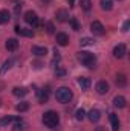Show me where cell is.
<instances>
[{
	"label": "cell",
	"instance_id": "6da1fadb",
	"mask_svg": "<svg viewBox=\"0 0 130 131\" xmlns=\"http://www.w3.org/2000/svg\"><path fill=\"white\" fill-rule=\"evenodd\" d=\"M58 122H60V116H58V113H55V111H46L44 114H43V124L48 127V128H55L57 125H58Z\"/></svg>",
	"mask_w": 130,
	"mask_h": 131
},
{
	"label": "cell",
	"instance_id": "7a4b0ae2",
	"mask_svg": "<svg viewBox=\"0 0 130 131\" xmlns=\"http://www.w3.org/2000/svg\"><path fill=\"white\" fill-rule=\"evenodd\" d=\"M78 60L86 66V67H89V69H94L95 64H97V58L90 52H80L78 53Z\"/></svg>",
	"mask_w": 130,
	"mask_h": 131
},
{
	"label": "cell",
	"instance_id": "3957f363",
	"mask_svg": "<svg viewBox=\"0 0 130 131\" xmlns=\"http://www.w3.org/2000/svg\"><path fill=\"white\" fill-rule=\"evenodd\" d=\"M55 98L58 102H61V104H67V102H70V99H72V92H70V89H67V87H60V89H57V92H55Z\"/></svg>",
	"mask_w": 130,
	"mask_h": 131
},
{
	"label": "cell",
	"instance_id": "277c9868",
	"mask_svg": "<svg viewBox=\"0 0 130 131\" xmlns=\"http://www.w3.org/2000/svg\"><path fill=\"white\" fill-rule=\"evenodd\" d=\"M25 21L35 28V26L38 25V17H37V14H35L34 11H28V12L25 14Z\"/></svg>",
	"mask_w": 130,
	"mask_h": 131
},
{
	"label": "cell",
	"instance_id": "5b68a950",
	"mask_svg": "<svg viewBox=\"0 0 130 131\" xmlns=\"http://www.w3.org/2000/svg\"><path fill=\"white\" fill-rule=\"evenodd\" d=\"M90 31H92V34H95V35H103V34L106 32V29H104V26H103L101 21H92Z\"/></svg>",
	"mask_w": 130,
	"mask_h": 131
},
{
	"label": "cell",
	"instance_id": "8992f818",
	"mask_svg": "<svg viewBox=\"0 0 130 131\" xmlns=\"http://www.w3.org/2000/svg\"><path fill=\"white\" fill-rule=\"evenodd\" d=\"M126 52H127V47H126V44H118V46H115V49H113V57L115 58H123L124 55H126Z\"/></svg>",
	"mask_w": 130,
	"mask_h": 131
},
{
	"label": "cell",
	"instance_id": "52a82bcc",
	"mask_svg": "<svg viewBox=\"0 0 130 131\" xmlns=\"http://www.w3.org/2000/svg\"><path fill=\"white\" fill-rule=\"evenodd\" d=\"M5 47H6L8 50L14 52V50H17V47H18V41H17L15 38H8L6 43H5Z\"/></svg>",
	"mask_w": 130,
	"mask_h": 131
},
{
	"label": "cell",
	"instance_id": "ba28073f",
	"mask_svg": "<svg viewBox=\"0 0 130 131\" xmlns=\"http://www.w3.org/2000/svg\"><path fill=\"white\" fill-rule=\"evenodd\" d=\"M17 121H22V117H12V116H5V117H2V119H0V125H2V127H8L9 124H12V122H17Z\"/></svg>",
	"mask_w": 130,
	"mask_h": 131
},
{
	"label": "cell",
	"instance_id": "9c48e42d",
	"mask_svg": "<svg viewBox=\"0 0 130 131\" xmlns=\"http://www.w3.org/2000/svg\"><path fill=\"white\" fill-rule=\"evenodd\" d=\"M87 117H89L90 122H98V121L101 119V113H99V110H97V108H92V110L89 111Z\"/></svg>",
	"mask_w": 130,
	"mask_h": 131
},
{
	"label": "cell",
	"instance_id": "30bf717a",
	"mask_svg": "<svg viewBox=\"0 0 130 131\" xmlns=\"http://www.w3.org/2000/svg\"><path fill=\"white\" fill-rule=\"evenodd\" d=\"M15 34L23 35V37H34L32 29H26V28H20V26H15Z\"/></svg>",
	"mask_w": 130,
	"mask_h": 131
},
{
	"label": "cell",
	"instance_id": "8fae6325",
	"mask_svg": "<svg viewBox=\"0 0 130 131\" xmlns=\"http://www.w3.org/2000/svg\"><path fill=\"white\" fill-rule=\"evenodd\" d=\"M97 92L99 95H106V93L109 92V84H107L106 81H99L97 84Z\"/></svg>",
	"mask_w": 130,
	"mask_h": 131
},
{
	"label": "cell",
	"instance_id": "7c38bea8",
	"mask_svg": "<svg viewBox=\"0 0 130 131\" xmlns=\"http://www.w3.org/2000/svg\"><path fill=\"white\" fill-rule=\"evenodd\" d=\"M69 43V37H67V34L64 32H58L57 34V44H60V46H66Z\"/></svg>",
	"mask_w": 130,
	"mask_h": 131
},
{
	"label": "cell",
	"instance_id": "4fadbf2b",
	"mask_svg": "<svg viewBox=\"0 0 130 131\" xmlns=\"http://www.w3.org/2000/svg\"><path fill=\"white\" fill-rule=\"evenodd\" d=\"M110 124H112V131L119 130V121H118V116L115 113H110Z\"/></svg>",
	"mask_w": 130,
	"mask_h": 131
},
{
	"label": "cell",
	"instance_id": "5bb4252c",
	"mask_svg": "<svg viewBox=\"0 0 130 131\" xmlns=\"http://www.w3.org/2000/svg\"><path fill=\"white\" fill-rule=\"evenodd\" d=\"M90 79L89 78H86V76H83V78H78V85L83 89V90H87L89 87H90Z\"/></svg>",
	"mask_w": 130,
	"mask_h": 131
},
{
	"label": "cell",
	"instance_id": "9a60e30c",
	"mask_svg": "<svg viewBox=\"0 0 130 131\" xmlns=\"http://www.w3.org/2000/svg\"><path fill=\"white\" fill-rule=\"evenodd\" d=\"M48 99H49V93H48V90H44V89L38 90V102H40V104H46Z\"/></svg>",
	"mask_w": 130,
	"mask_h": 131
},
{
	"label": "cell",
	"instance_id": "2e32d148",
	"mask_svg": "<svg viewBox=\"0 0 130 131\" xmlns=\"http://www.w3.org/2000/svg\"><path fill=\"white\" fill-rule=\"evenodd\" d=\"M32 53L37 57H44L48 53V49L46 47H40V46H32Z\"/></svg>",
	"mask_w": 130,
	"mask_h": 131
},
{
	"label": "cell",
	"instance_id": "e0dca14e",
	"mask_svg": "<svg viewBox=\"0 0 130 131\" xmlns=\"http://www.w3.org/2000/svg\"><path fill=\"white\" fill-rule=\"evenodd\" d=\"M26 93H28V89H25V87H14V90H12V95L17 98H23Z\"/></svg>",
	"mask_w": 130,
	"mask_h": 131
},
{
	"label": "cell",
	"instance_id": "ac0fdd59",
	"mask_svg": "<svg viewBox=\"0 0 130 131\" xmlns=\"http://www.w3.org/2000/svg\"><path fill=\"white\" fill-rule=\"evenodd\" d=\"M113 105H115L116 108H124V107H126V98H124V96H115Z\"/></svg>",
	"mask_w": 130,
	"mask_h": 131
},
{
	"label": "cell",
	"instance_id": "d6986e66",
	"mask_svg": "<svg viewBox=\"0 0 130 131\" xmlns=\"http://www.w3.org/2000/svg\"><path fill=\"white\" fill-rule=\"evenodd\" d=\"M115 82H116V85H119V87H124V85L127 84V78H126V75H124V73H118V75H116V79H115Z\"/></svg>",
	"mask_w": 130,
	"mask_h": 131
},
{
	"label": "cell",
	"instance_id": "ffe728a7",
	"mask_svg": "<svg viewBox=\"0 0 130 131\" xmlns=\"http://www.w3.org/2000/svg\"><path fill=\"white\" fill-rule=\"evenodd\" d=\"M55 17H57V20L58 21H66L67 20V17H69V14H67V11L66 9H60V11H57V14H55Z\"/></svg>",
	"mask_w": 130,
	"mask_h": 131
},
{
	"label": "cell",
	"instance_id": "44dd1931",
	"mask_svg": "<svg viewBox=\"0 0 130 131\" xmlns=\"http://www.w3.org/2000/svg\"><path fill=\"white\" fill-rule=\"evenodd\" d=\"M9 18H11V14H9L8 11L2 9V11H0V25H5V23H8V21H9Z\"/></svg>",
	"mask_w": 130,
	"mask_h": 131
},
{
	"label": "cell",
	"instance_id": "7402d4cb",
	"mask_svg": "<svg viewBox=\"0 0 130 131\" xmlns=\"http://www.w3.org/2000/svg\"><path fill=\"white\" fill-rule=\"evenodd\" d=\"M99 5H101V9H104V11H110L113 8L112 0H99Z\"/></svg>",
	"mask_w": 130,
	"mask_h": 131
},
{
	"label": "cell",
	"instance_id": "603a6c76",
	"mask_svg": "<svg viewBox=\"0 0 130 131\" xmlns=\"http://www.w3.org/2000/svg\"><path fill=\"white\" fill-rule=\"evenodd\" d=\"M15 110H17L18 113H25V111L29 110V104H28V102H20V104L15 105Z\"/></svg>",
	"mask_w": 130,
	"mask_h": 131
},
{
	"label": "cell",
	"instance_id": "cb8c5ba5",
	"mask_svg": "<svg viewBox=\"0 0 130 131\" xmlns=\"http://www.w3.org/2000/svg\"><path fill=\"white\" fill-rule=\"evenodd\" d=\"M12 63H14L12 60H8V61H5V63H3V66H2V69H0V75H5V73H6V72L11 69Z\"/></svg>",
	"mask_w": 130,
	"mask_h": 131
},
{
	"label": "cell",
	"instance_id": "d4e9b609",
	"mask_svg": "<svg viewBox=\"0 0 130 131\" xmlns=\"http://www.w3.org/2000/svg\"><path fill=\"white\" fill-rule=\"evenodd\" d=\"M14 131H25L26 130V124L23 122V121H17L15 124H14Z\"/></svg>",
	"mask_w": 130,
	"mask_h": 131
},
{
	"label": "cell",
	"instance_id": "484cf974",
	"mask_svg": "<svg viewBox=\"0 0 130 131\" xmlns=\"http://www.w3.org/2000/svg\"><path fill=\"white\" fill-rule=\"evenodd\" d=\"M80 5H81V8H83L84 11H89L90 6H92V2H90V0H80Z\"/></svg>",
	"mask_w": 130,
	"mask_h": 131
},
{
	"label": "cell",
	"instance_id": "4316f807",
	"mask_svg": "<svg viewBox=\"0 0 130 131\" xmlns=\"http://www.w3.org/2000/svg\"><path fill=\"white\" fill-rule=\"evenodd\" d=\"M84 116H86V111H84L83 108H80V110H77V114H75V117H77V121H83V119H84Z\"/></svg>",
	"mask_w": 130,
	"mask_h": 131
},
{
	"label": "cell",
	"instance_id": "83f0119b",
	"mask_svg": "<svg viewBox=\"0 0 130 131\" xmlns=\"http://www.w3.org/2000/svg\"><path fill=\"white\" fill-rule=\"evenodd\" d=\"M80 44L81 46H92L94 44V40H90V38H81V41H80Z\"/></svg>",
	"mask_w": 130,
	"mask_h": 131
},
{
	"label": "cell",
	"instance_id": "f1b7e54d",
	"mask_svg": "<svg viewBox=\"0 0 130 131\" xmlns=\"http://www.w3.org/2000/svg\"><path fill=\"white\" fill-rule=\"evenodd\" d=\"M44 26H46V32H48V34H54L55 28H54V23H52V21H48Z\"/></svg>",
	"mask_w": 130,
	"mask_h": 131
},
{
	"label": "cell",
	"instance_id": "f546056e",
	"mask_svg": "<svg viewBox=\"0 0 130 131\" xmlns=\"http://www.w3.org/2000/svg\"><path fill=\"white\" fill-rule=\"evenodd\" d=\"M70 25H72V28H73V31H78V29H80V25H78V21H77V18H70Z\"/></svg>",
	"mask_w": 130,
	"mask_h": 131
},
{
	"label": "cell",
	"instance_id": "4dcf8cb0",
	"mask_svg": "<svg viewBox=\"0 0 130 131\" xmlns=\"http://www.w3.org/2000/svg\"><path fill=\"white\" fill-rule=\"evenodd\" d=\"M64 73L66 72L63 70V69H55V75H57V76H63Z\"/></svg>",
	"mask_w": 130,
	"mask_h": 131
},
{
	"label": "cell",
	"instance_id": "1f68e13d",
	"mask_svg": "<svg viewBox=\"0 0 130 131\" xmlns=\"http://www.w3.org/2000/svg\"><path fill=\"white\" fill-rule=\"evenodd\" d=\"M129 26H130L129 20H127V21H124V25H123V31H124V32H127V31H129Z\"/></svg>",
	"mask_w": 130,
	"mask_h": 131
},
{
	"label": "cell",
	"instance_id": "d6a6232c",
	"mask_svg": "<svg viewBox=\"0 0 130 131\" xmlns=\"http://www.w3.org/2000/svg\"><path fill=\"white\" fill-rule=\"evenodd\" d=\"M97 131H106V130H104L103 127H98V128H97Z\"/></svg>",
	"mask_w": 130,
	"mask_h": 131
},
{
	"label": "cell",
	"instance_id": "836d02e7",
	"mask_svg": "<svg viewBox=\"0 0 130 131\" xmlns=\"http://www.w3.org/2000/svg\"><path fill=\"white\" fill-rule=\"evenodd\" d=\"M67 2H69V5H70V6H72V5H73V2H75V0H67Z\"/></svg>",
	"mask_w": 130,
	"mask_h": 131
},
{
	"label": "cell",
	"instance_id": "e575fe53",
	"mask_svg": "<svg viewBox=\"0 0 130 131\" xmlns=\"http://www.w3.org/2000/svg\"><path fill=\"white\" fill-rule=\"evenodd\" d=\"M119 2H121V0H119Z\"/></svg>",
	"mask_w": 130,
	"mask_h": 131
}]
</instances>
